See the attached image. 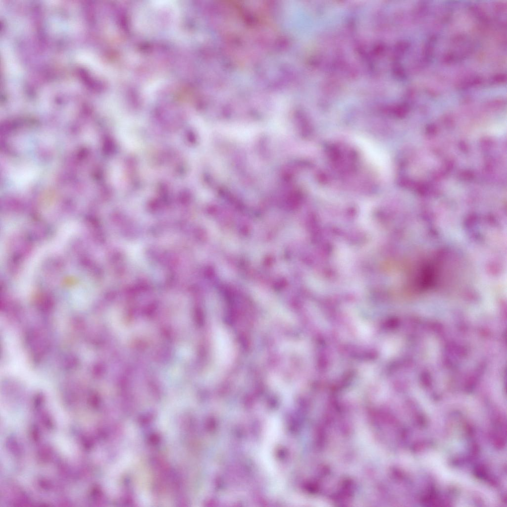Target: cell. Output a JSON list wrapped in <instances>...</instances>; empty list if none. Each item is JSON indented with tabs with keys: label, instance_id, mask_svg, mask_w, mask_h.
Segmentation results:
<instances>
[{
	"label": "cell",
	"instance_id": "cell-1",
	"mask_svg": "<svg viewBox=\"0 0 507 507\" xmlns=\"http://www.w3.org/2000/svg\"><path fill=\"white\" fill-rule=\"evenodd\" d=\"M356 142L368 159L381 172H389V159L385 153L366 139L358 137L356 139Z\"/></svg>",
	"mask_w": 507,
	"mask_h": 507
}]
</instances>
